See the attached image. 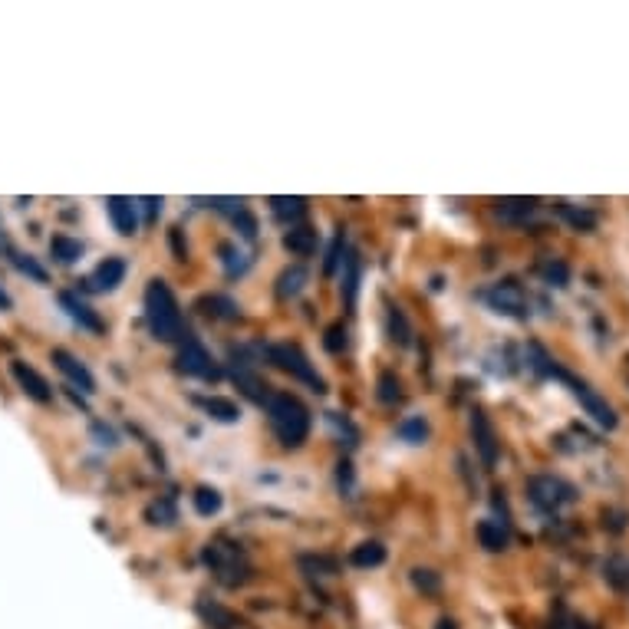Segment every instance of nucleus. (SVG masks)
<instances>
[{"label":"nucleus","mask_w":629,"mask_h":629,"mask_svg":"<svg viewBox=\"0 0 629 629\" xmlns=\"http://www.w3.org/2000/svg\"><path fill=\"white\" fill-rule=\"evenodd\" d=\"M145 323H149L155 340L162 343H175L185 336L182 310H178V300L165 280H152V284L145 287Z\"/></svg>","instance_id":"f257e3e1"},{"label":"nucleus","mask_w":629,"mask_h":629,"mask_svg":"<svg viewBox=\"0 0 629 629\" xmlns=\"http://www.w3.org/2000/svg\"><path fill=\"white\" fill-rule=\"evenodd\" d=\"M346 267H350V277H346V300L353 303V297H356V280H359V257L356 254L346 257Z\"/></svg>","instance_id":"72a5a7b5"},{"label":"nucleus","mask_w":629,"mask_h":629,"mask_svg":"<svg viewBox=\"0 0 629 629\" xmlns=\"http://www.w3.org/2000/svg\"><path fill=\"white\" fill-rule=\"evenodd\" d=\"M534 205L537 201H531V198H508V201H498V215L504 221H524V218H531Z\"/></svg>","instance_id":"4be33fe9"},{"label":"nucleus","mask_w":629,"mask_h":629,"mask_svg":"<svg viewBox=\"0 0 629 629\" xmlns=\"http://www.w3.org/2000/svg\"><path fill=\"white\" fill-rule=\"evenodd\" d=\"M234 224H238V228H241V234H244V238H254V234H257V221H254L251 215H247L244 208H238V211H234Z\"/></svg>","instance_id":"f704fd0d"},{"label":"nucleus","mask_w":629,"mask_h":629,"mask_svg":"<svg viewBox=\"0 0 629 629\" xmlns=\"http://www.w3.org/2000/svg\"><path fill=\"white\" fill-rule=\"evenodd\" d=\"M201 307H208L205 313H215V317L238 320V303L228 300V297H205V300H201Z\"/></svg>","instance_id":"bb28decb"},{"label":"nucleus","mask_w":629,"mask_h":629,"mask_svg":"<svg viewBox=\"0 0 629 629\" xmlns=\"http://www.w3.org/2000/svg\"><path fill=\"white\" fill-rule=\"evenodd\" d=\"M412 583L425 593H435L438 587H442V580H438L432 570H412Z\"/></svg>","instance_id":"7c9ffc66"},{"label":"nucleus","mask_w":629,"mask_h":629,"mask_svg":"<svg viewBox=\"0 0 629 629\" xmlns=\"http://www.w3.org/2000/svg\"><path fill=\"white\" fill-rule=\"evenodd\" d=\"M399 396H402L399 379L392 376V373H383V376H379V399H383V402H396Z\"/></svg>","instance_id":"c85d7f7f"},{"label":"nucleus","mask_w":629,"mask_h":629,"mask_svg":"<svg viewBox=\"0 0 629 629\" xmlns=\"http://www.w3.org/2000/svg\"><path fill=\"white\" fill-rule=\"evenodd\" d=\"M564 215L577 224V228H593L597 224V218L590 215V211H574V208H564Z\"/></svg>","instance_id":"e433bc0d"},{"label":"nucleus","mask_w":629,"mask_h":629,"mask_svg":"<svg viewBox=\"0 0 629 629\" xmlns=\"http://www.w3.org/2000/svg\"><path fill=\"white\" fill-rule=\"evenodd\" d=\"M264 409H267V415H271V425H274V432L280 438V445L297 448V445L307 442L310 412L297 396H290V392H271V399L264 402Z\"/></svg>","instance_id":"f03ea898"},{"label":"nucleus","mask_w":629,"mask_h":629,"mask_svg":"<svg viewBox=\"0 0 629 629\" xmlns=\"http://www.w3.org/2000/svg\"><path fill=\"white\" fill-rule=\"evenodd\" d=\"M99 438H103V442H99V445H116V435H112L109 429H103V425H96V429H93Z\"/></svg>","instance_id":"58836bf2"},{"label":"nucleus","mask_w":629,"mask_h":629,"mask_svg":"<svg viewBox=\"0 0 629 629\" xmlns=\"http://www.w3.org/2000/svg\"><path fill=\"white\" fill-rule=\"evenodd\" d=\"M53 363H56V369H60V373L70 379L73 386H80L83 392H96V379H93V373H89V369L80 363V359H76L73 353H66V350H53Z\"/></svg>","instance_id":"f8f14e48"},{"label":"nucleus","mask_w":629,"mask_h":629,"mask_svg":"<svg viewBox=\"0 0 629 629\" xmlns=\"http://www.w3.org/2000/svg\"><path fill=\"white\" fill-rule=\"evenodd\" d=\"M340 261H343V234H336L333 244H330V251H327V264H323V271L333 274L336 267H340Z\"/></svg>","instance_id":"473e14b6"},{"label":"nucleus","mask_w":629,"mask_h":629,"mask_svg":"<svg viewBox=\"0 0 629 629\" xmlns=\"http://www.w3.org/2000/svg\"><path fill=\"white\" fill-rule=\"evenodd\" d=\"M267 356H271V363L277 366V369H284V373H290L294 379H300V383H307V386H313L317 392H323L327 386H323V379L317 376V369L310 366V359L303 356L297 346H290V343H277V346H271V350H267Z\"/></svg>","instance_id":"39448f33"},{"label":"nucleus","mask_w":629,"mask_h":629,"mask_svg":"<svg viewBox=\"0 0 629 629\" xmlns=\"http://www.w3.org/2000/svg\"><path fill=\"white\" fill-rule=\"evenodd\" d=\"M303 284H307V271H303V267H287V271L277 277V297L280 300L297 297Z\"/></svg>","instance_id":"aec40b11"},{"label":"nucleus","mask_w":629,"mask_h":629,"mask_svg":"<svg viewBox=\"0 0 629 629\" xmlns=\"http://www.w3.org/2000/svg\"><path fill=\"white\" fill-rule=\"evenodd\" d=\"M271 208L280 221H297L307 215V201L303 198H271Z\"/></svg>","instance_id":"5701e85b"},{"label":"nucleus","mask_w":629,"mask_h":629,"mask_svg":"<svg viewBox=\"0 0 629 629\" xmlns=\"http://www.w3.org/2000/svg\"><path fill=\"white\" fill-rule=\"evenodd\" d=\"M178 369L185 376H201V379H218V366L215 359L208 356V350L198 340H185L182 350H178Z\"/></svg>","instance_id":"0eeeda50"},{"label":"nucleus","mask_w":629,"mask_h":629,"mask_svg":"<svg viewBox=\"0 0 629 629\" xmlns=\"http://www.w3.org/2000/svg\"><path fill=\"white\" fill-rule=\"evenodd\" d=\"M60 307L70 313V320H76L80 323L83 330H93V333H103V320L96 317L93 313V307H89V303H83L76 294H70V290H63L60 294Z\"/></svg>","instance_id":"4468645a"},{"label":"nucleus","mask_w":629,"mask_h":629,"mask_svg":"<svg viewBox=\"0 0 629 629\" xmlns=\"http://www.w3.org/2000/svg\"><path fill=\"white\" fill-rule=\"evenodd\" d=\"M0 307H4V310H7V307H10V297H7V294H4V290H0Z\"/></svg>","instance_id":"a19ab883"},{"label":"nucleus","mask_w":629,"mask_h":629,"mask_svg":"<svg viewBox=\"0 0 629 629\" xmlns=\"http://www.w3.org/2000/svg\"><path fill=\"white\" fill-rule=\"evenodd\" d=\"M106 211H109V218H112V224H116L119 234H126V238H132V234H136V228H139L136 201L112 195V198H106Z\"/></svg>","instance_id":"ddd939ff"},{"label":"nucleus","mask_w":629,"mask_h":629,"mask_svg":"<svg viewBox=\"0 0 629 629\" xmlns=\"http://www.w3.org/2000/svg\"><path fill=\"white\" fill-rule=\"evenodd\" d=\"M14 264H17V267H20V271H24V274H30L33 280H40V284H43V280H47V271H43L40 264H33L30 257H14Z\"/></svg>","instance_id":"c9c22d12"},{"label":"nucleus","mask_w":629,"mask_h":629,"mask_svg":"<svg viewBox=\"0 0 629 629\" xmlns=\"http://www.w3.org/2000/svg\"><path fill=\"white\" fill-rule=\"evenodd\" d=\"M399 435L406 438V442H412V445H422L425 435H429V425H425L422 415H412V419H406L399 425Z\"/></svg>","instance_id":"a878e982"},{"label":"nucleus","mask_w":629,"mask_h":629,"mask_svg":"<svg viewBox=\"0 0 629 629\" xmlns=\"http://www.w3.org/2000/svg\"><path fill=\"white\" fill-rule=\"evenodd\" d=\"M198 406L205 409L211 419H218V422H238L241 419V409H238V402H231V399H224V396H208V399H198Z\"/></svg>","instance_id":"f3484780"},{"label":"nucleus","mask_w":629,"mask_h":629,"mask_svg":"<svg viewBox=\"0 0 629 629\" xmlns=\"http://www.w3.org/2000/svg\"><path fill=\"white\" fill-rule=\"evenodd\" d=\"M531 353L537 356V363H534V369H541V373H547V376H554V379H560V383H567L570 386V392H574V399L580 402L583 409H587V415H593V419H597L603 429H616V412L606 406V402L597 396V392H593L587 383H580V379H574L567 373L564 366H557L554 359H550L541 346H531Z\"/></svg>","instance_id":"7ed1b4c3"},{"label":"nucleus","mask_w":629,"mask_h":629,"mask_svg":"<svg viewBox=\"0 0 629 629\" xmlns=\"http://www.w3.org/2000/svg\"><path fill=\"white\" fill-rule=\"evenodd\" d=\"M300 564L303 567H313V570H327V574H333V570H336V564H333L330 557H303Z\"/></svg>","instance_id":"4c0bfd02"},{"label":"nucleus","mask_w":629,"mask_h":629,"mask_svg":"<svg viewBox=\"0 0 629 629\" xmlns=\"http://www.w3.org/2000/svg\"><path fill=\"white\" fill-rule=\"evenodd\" d=\"M205 564L211 567V574H215L224 587H238V583L251 577V567H247L244 554L234 544H224V541H215L205 547Z\"/></svg>","instance_id":"20e7f679"},{"label":"nucleus","mask_w":629,"mask_h":629,"mask_svg":"<svg viewBox=\"0 0 629 629\" xmlns=\"http://www.w3.org/2000/svg\"><path fill=\"white\" fill-rule=\"evenodd\" d=\"M122 280H126V261H122V257H106V261L86 277V287L99 290V294H109V290H116Z\"/></svg>","instance_id":"9b49d317"},{"label":"nucleus","mask_w":629,"mask_h":629,"mask_svg":"<svg viewBox=\"0 0 629 629\" xmlns=\"http://www.w3.org/2000/svg\"><path fill=\"white\" fill-rule=\"evenodd\" d=\"M471 438H475V448H478L481 462H485L488 468L498 462V435H494V425H491V419L481 409L471 412Z\"/></svg>","instance_id":"9d476101"},{"label":"nucleus","mask_w":629,"mask_h":629,"mask_svg":"<svg viewBox=\"0 0 629 629\" xmlns=\"http://www.w3.org/2000/svg\"><path fill=\"white\" fill-rule=\"evenodd\" d=\"M198 613L205 616V623L208 626H215V629H238L241 626V620L238 616H234L231 610H224V606H218V603H201L198 606Z\"/></svg>","instance_id":"412c9836"},{"label":"nucleus","mask_w":629,"mask_h":629,"mask_svg":"<svg viewBox=\"0 0 629 629\" xmlns=\"http://www.w3.org/2000/svg\"><path fill=\"white\" fill-rule=\"evenodd\" d=\"M389 333H392V343H399V346H409V320H406V313H402L399 307H389Z\"/></svg>","instance_id":"393cba45"},{"label":"nucleus","mask_w":629,"mask_h":629,"mask_svg":"<svg viewBox=\"0 0 629 629\" xmlns=\"http://www.w3.org/2000/svg\"><path fill=\"white\" fill-rule=\"evenodd\" d=\"M221 257H224V267H228V274H241L247 261H244V254L241 251H234V244H221Z\"/></svg>","instance_id":"cd10ccee"},{"label":"nucleus","mask_w":629,"mask_h":629,"mask_svg":"<svg viewBox=\"0 0 629 629\" xmlns=\"http://www.w3.org/2000/svg\"><path fill=\"white\" fill-rule=\"evenodd\" d=\"M527 494H531V501L544 511H554L564 501H570V488L564 485V481H557L550 475H537V478L527 481Z\"/></svg>","instance_id":"1a4fd4ad"},{"label":"nucleus","mask_w":629,"mask_h":629,"mask_svg":"<svg viewBox=\"0 0 629 629\" xmlns=\"http://www.w3.org/2000/svg\"><path fill=\"white\" fill-rule=\"evenodd\" d=\"M488 303L498 313H504V317H518V320H524L527 313V297H524V290H521V284H514V280H501V284H494L491 290H488Z\"/></svg>","instance_id":"423d86ee"},{"label":"nucleus","mask_w":629,"mask_h":629,"mask_svg":"<svg viewBox=\"0 0 629 629\" xmlns=\"http://www.w3.org/2000/svg\"><path fill=\"white\" fill-rule=\"evenodd\" d=\"M438 629H455V623L452 620H442V623H438Z\"/></svg>","instance_id":"79ce46f5"},{"label":"nucleus","mask_w":629,"mask_h":629,"mask_svg":"<svg viewBox=\"0 0 629 629\" xmlns=\"http://www.w3.org/2000/svg\"><path fill=\"white\" fill-rule=\"evenodd\" d=\"M353 481V471H350V462H343L340 465V485H350Z\"/></svg>","instance_id":"ea45409f"},{"label":"nucleus","mask_w":629,"mask_h":629,"mask_svg":"<svg viewBox=\"0 0 629 629\" xmlns=\"http://www.w3.org/2000/svg\"><path fill=\"white\" fill-rule=\"evenodd\" d=\"M541 274L547 277V284H557V287H564V284H567V277H570L567 264H560V261L544 264V267H541Z\"/></svg>","instance_id":"c756f323"},{"label":"nucleus","mask_w":629,"mask_h":629,"mask_svg":"<svg viewBox=\"0 0 629 629\" xmlns=\"http://www.w3.org/2000/svg\"><path fill=\"white\" fill-rule=\"evenodd\" d=\"M192 504H195V511L201 514V518H211V514L221 511V494L215 488H198L192 494Z\"/></svg>","instance_id":"b1692460"},{"label":"nucleus","mask_w":629,"mask_h":629,"mask_svg":"<svg viewBox=\"0 0 629 629\" xmlns=\"http://www.w3.org/2000/svg\"><path fill=\"white\" fill-rule=\"evenodd\" d=\"M10 376H14V383L20 386V392H24L27 399L40 402V406H47V402L53 399V389L47 386V379H43L33 366H27L24 359H14V363H10Z\"/></svg>","instance_id":"6e6552de"},{"label":"nucleus","mask_w":629,"mask_h":629,"mask_svg":"<svg viewBox=\"0 0 629 629\" xmlns=\"http://www.w3.org/2000/svg\"><path fill=\"white\" fill-rule=\"evenodd\" d=\"M284 247L297 257H310L313 251H317V231L307 228V224H297V228H290L284 234Z\"/></svg>","instance_id":"dca6fc26"},{"label":"nucleus","mask_w":629,"mask_h":629,"mask_svg":"<svg viewBox=\"0 0 629 629\" xmlns=\"http://www.w3.org/2000/svg\"><path fill=\"white\" fill-rule=\"evenodd\" d=\"M383 560H386V547L379 544V541L359 544V547H353V554H350V564L353 567H379Z\"/></svg>","instance_id":"6ab92c4d"},{"label":"nucleus","mask_w":629,"mask_h":629,"mask_svg":"<svg viewBox=\"0 0 629 629\" xmlns=\"http://www.w3.org/2000/svg\"><path fill=\"white\" fill-rule=\"evenodd\" d=\"M323 346H327L330 353H340L346 346V327L343 323H333V327L327 330V340H323Z\"/></svg>","instance_id":"2f4dec72"},{"label":"nucleus","mask_w":629,"mask_h":629,"mask_svg":"<svg viewBox=\"0 0 629 629\" xmlns=\"http://www.w3.org/2000/svg\"><path fill=\"white\" fill-rule=\"evenodd\" d=\"M50 254L60 264H76L83 257V244L76 238H70V234H56V238L50 241Z\"/></svg>","instance_id":"a211bd4d"},{"label":"nucleus","mask_w":629,"mask_h":629,"mask_svg":"<svg viewBox=\"0 0 629 629\" xmlns=\"http://www.w3.org/2000/svg\"><path fill=\"white\" fill-rule=\"evenodd\" d=\"M475 534H478V544L485 547V550H491V554H498V550H504L511 544V537H508V527H504L501 521H481L478 527H475Z\"/></svg>","instance_id":"2eb2a0df"}]
</instances>
